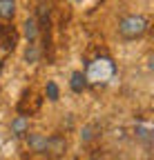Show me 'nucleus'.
<instances>
[{
    "instance_id": "obj_12",
    "label": "nucleus",
    "mask_w": 154,
    "mask_h": 160,
    "mask_svg": "<svg viewBox=\"0 0 154 160\" xmlns=\"http://www.w3.org/2000/svg\"><path fill=\"white\" fill-rule=\"evenodd\" d=\"M47 98L51 100V102L58 100V85H56L54 80H51V82H47Z\"/></svg>"
},
{
    "instance_id": "obj_6",
    "label": "nucleus",
    "mask_w": 154,
    "mask_h": 160,
    "mask_svg": "<svg viewBox=\"0 0 154 160\" xmlns=\"http://www.w3.org/2000/svg\"><path fill=\"white\" fill-rule=\"evenodd\" d=\"M11 133L16 138H23L25 133H29V118L27 116H16L11 120Z\"/></svg>"
},
{
    "instance_id": "obj_4",
    "label": "nucleus",
    "mask_w": 154,
    "mask_h": 160,
    "mask_svg": "<svg viewBox=\"0 0 154 160\" xmlns=\"http://www.w3.org/2000/svg\"><path fill=\"white\" fill-rule=\"evenodd\" d=\"M18 42V33L13 27L0 25V51H13Z\"/></svg>"
},
{
    "instance_id": "obj_10",
    "label": "nucleus",
    "mask_w": 154,
    "mask_h": 160,
    "mask_svg": "<svg viewBox=\"0 0 154 160\" xmlns=\"http://www.w3.org/2000/svg\"><path fill=\"white\" fill-rule=\"evenodd\" d=\"M16 16V0H0V20H11Z\"/></svg>"
},
{
    "instance_id": "obj_13",
    "label": "nucleus",
    "mask_w": 154,
    "mask_h": 160,
    "mask_svg": "<svg viewBox=\"0 0 154 160\" xmlns=\"http://www.w3.org/2000/svg\"><path fill=\"white\" fill-rule=\"evenodd\" d=\"M94 131H96V125H87V127L83 129V133H81V138H83V142H89V140H92V138L96 136Z\"/></svg>"
},
{
    "instance_id": "obj_2",
    "label": "nucleus",
    "mask_w": 154,
    "mask_h": 160,
    "mask_svg": "<svg viewBox=\"0 0 154 160\" xmlns=\"http://www.w3.org/2000/svg\"><path fill=\"white\" fill-rule=\"evenodd\" d=\"M147 27H150V20L143 13H130L119 22V33L125 40H136L147 31Z\"/></svg>"
},
{
    "instance_id": "obj_11",
    "label": "nucleus",
    "mask_w": 154,
    "mask_h": 160,
    "mask_svg": "<svg viewBox=\"0 0 154 160\" xmlns=\"http://www.w3.org/2000/svg\"><path fill=\"white\" fill-rule=\"evenodd\" d=\"M38 58H40V49H38L36 42H29V47L25 51V60H27L29 65H34V62H38Z\"/></svg>"
},
{
    "instance_id": "obj_8",
    "label": "nucleus",
    "mask_w": 154,
    "mask_h": 160,
    "mask_svg": "<svg viewBox=\"0 0 154 160\" xmlns=\"http://www.w3.org/2000/svg\"><path fill=\"white\" fill-rule=\"evenodd\" d=\"M23 31H25V38L29 40V42H36L38 33H40V27H38V22H36V18H34V16L25 20V25H23Z\"/></svg>"
},
{
    "instance_id": "obj_1",
    "label": "nucleus",
    "mask_w": 154,
    "mask_h": 160,
    "mask_svg": "<svg viewBox=\"0 0 154 160\" xmlns=\"http://www.w3.org/2000/svg\"><path fill=\"white\" fill-rule=\"evenodd\" d=\"M116 73V65H114V60L107 58V56H98L96 60L87 65V73H85V80L87 85H94V87H103L107 85L109 80L114 78Z\"/></svg>"
},
{
    "instance_id": "obj_14",
    "label": "nucleus",
    "mask_w": 154,
    "mask_h": 160,
    "mask_svg": "<svg viewBox=\"0 0 154 160\" xmlns=\"http://www.w3.org/2000/svg\"><path fill=\"white\" fill-rule=\"evenodd\" d=\"M0 76H3V60H0Z\"/></svg>"
},
{
    "instance_id": "obj_7",
    "label": "nucleus",
    "mask_w": 154,
    "mask_h": 160,
    "mask_svg": "<svg viewBox=\"0 0 154 160\" xmlns=\"http://www.w3.org/2000/svg\"><path fill=\"white\" fill-rule=\"evenodd\" d=\"M25 138H27V145H29L31 151H38V153L45 151L47 136H43V133H25Z\"/></svg>"
},
{
    "instance_id": "obj_3",
    "label": "nucleus",
    "mask_w": 154,
    "mask_h": 160,
    "mask_svg": "<svg viewBox=\"0 0 154 160\" xmlns=\"http://www.w3.org/2000/svg\"><path fill=\"white\" fill-rule=\"evenodd\" d=\"M67 151V140L63 138V136H51V138H47V145H45V156H49V158H61L63 153Z\"/></svg>"
},
{
    "instance_id": "obj_9",
    "label": "nucleus",
    "mask_w": 154,
    "mask_h": 160,
    "mask_svg": "<svg viewBox=\"0 0 154 160\" xmlns=\"http://www.w3.org/2000/svg\"><path fill=\"white\" fill-rule=\"evenodd\" d=\"M69 87H72L74 93H83V89L87 87L85 73H83V71H74V73H72V80H69Z\"/></svg>"
},
{
    "instance_id": "obj_5",
    "label": "nucleus",
    "mask_w": 154,
    "mask_h": 160,
    "mask_svg": "<svg viewBox=\"0 0 154 160\" xmlns=\"http://www.w3.org/2000/svg\"><path fill=\"white\" fill-rule=\"evenodd\" d=\"M49 13H51V5L47 0H40L38 7H36V16H34L38 27H49Z\"/></svg>"
}]
</instances>
